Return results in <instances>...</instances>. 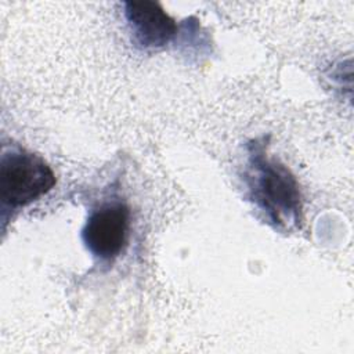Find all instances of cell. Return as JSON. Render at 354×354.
<instances>
[{
  "instance_id": "6da1fadb",
  "label": "cell",
  "mask_w": 354,
  "mask_h": 354,
  "mask_svg": "<svg viewBox=\"0 0 354 354\" xmlns=\"http://www.w3.org/2000/svg\"><path fill=\"white\" fill-rule=\"evenodd\" d=\"M246 152L243 178L256 207L274 228H297L303 202L296 177L282 162L268 155L264 140H252L246 145Z\"/></svg>"
},
{
  "instance_id": "7a4b0ae2",
  "label": "cell",
  "mask_w": 354,
  "mask_h": 354,
  "mask_svg": "<svg viewBox=\"0 0 354 354\" xmlns=\"http://www.w3.org/2000/svg\"><path fill=\"white\" fill-rule=\"evenodd\" d=\"M55 174L48 163L25 149L4 151L0 159V199L3 207H24L55 185Z\"/></svg>"
},
{
  "instance_id": "3957f363",
  "label": "cell",
  "mask_w": 354,
  "mask_h": 354,
  "mask_svg": "<svg viewBox=\"0 0 354 354\" xmlns=\"http://www.w3.org/2000/svg\"><path fill=\"white\" fill-rule=\"evenodd\" d=\"M130 228V210L119 201L105 202L94 209L83 230L82 241L101 261H112L124 249Z\"/></svg>"
},
{
  "instance_id": "277c9868",
  "label": "cell",
  "mask_w": 354,
  "mask_h": 354,
  "mask_svg": "<svg viewBox=\"0 0 354 354\" xmlns=\"http://www.w3.org/2000/svg\"><path fill=\"white\" fill-rule=\"evenodd\" d=\"M123 12L138 48H160L177 33L174 19L156 1H126Z\"/></svg>"
}]
</instances>
